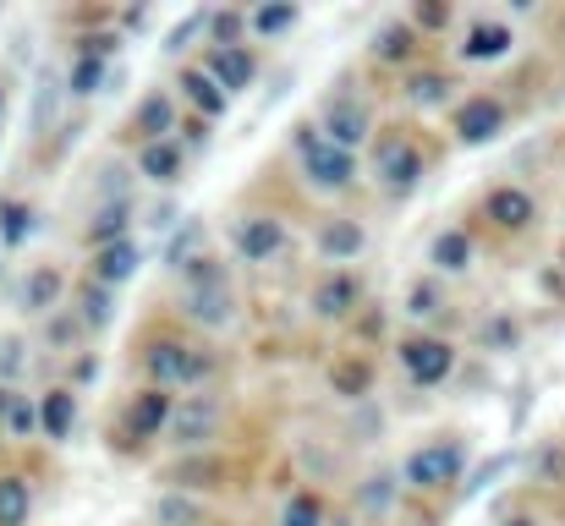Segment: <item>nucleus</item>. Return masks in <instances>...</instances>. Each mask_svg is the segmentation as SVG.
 <instances>
[{
	"label": "nucleus",
	"mask_w": 565,
	"mask_h": 526,
	"mask_svg": "<svg viewBox=\"0 0 565 526\" xmlns=\"http://www.w3.org/2000/svg\"><path fill=\"white\" fill-rule=\"evenodd\" d=\"M182 275H188V319L192 324H203V330H225V324H231V313H236L225 269L203 253V258H192Z\"/></svg>",
	"instance_id": "obj_1"
},
{
	"label": "nucleus",
	"mask_w": 565,
	"mask_h": 526,
	"mask_svg": "<svg viewBox=\"0 0 565 526\" xmlns=\"http://www.w3.org/2000/svg\"><path fill=\"white\" fill-rule=\"evenodd\" d=\"M297 149H302V171H308L313 186L341 192V186L352 181V154H347V149H335L330 138H319L313 127H297Z\"/></svg>",
	"instance_id": "obj_2"
},
{
	"label": "nucleus",
	"mask_w": 565,
	"mask_h": 526,
	"mask_svg": "<svg viewBox=\"0 0 565 526\" xmlns=\"http://www.w3.org/2000/svg\"><path fill=\"white\" fill-rule=\"evenodd\" d=\"M220 417H225V406L214 395H188L182 406H171V439L182 450H203L220 433Z\"/></svg>",
	"instance_id": "obj_3"
},
{
	"label": "nucleus",
	"mask_w": 565,
	"mask_h": 526,
	"mask_svg": "<svg viewBox=\"0 0 565 526\" xmlns=\"http://www.w3.org/2000/svg\"><path fill=\"white\" fill-rule=\"evenodd\" d=\"M143 362H149V373L160 384H192V378L209 373V356L198 346H182V341H154V346L143 351Z\"/></svg>",
	"instance_id": "obj_4"
},
{
	"label": "nucleus",
	"mask_w": 565,
	"mask_h": 526,
	"mask_svg": "<svg viewBox=\"0 0 565 526\" xmlns=\"http://www.w3.org/2000/svg\"><path fill=\"white\" fill-rule=\"evenodd\" d=\"M461 477V444H423L406 461V483L412 489H445Z\"/></svg>",
	"instance_id": "obj_5"
},
{
	"label": "nucleus",
	"mask_w": 565,
	"mask_h": 526,
	"mask_svg": "<svg viewBox=\"0 0 565 526\" xmlns=\"http://www.w3.org/2000/svg\"><path fill=\"white\" fill-rule=\"evenodd\" d=\"M379 175H384V192L406 197L417 186V175H423V154L406 138H390V143H379Z\"/></svg>",
	"instance_id": "obj_6"
},
{
	"label": "nucleus",
	"mask_w": 565,
	"mask_h": 526,
	"mask_svg": "<svg viewBox=\"0 0 565 526\" xmlns=\"http://www.w3.org/2000/svg\"><path fill=\"white\" fill-rule=\"evenodd\" d=\"M401 367L417 378V384H439L450 367H456V351L445 341H406L401 346Z\"/></svg>",
	"instance_id": "obj_7"
},
{
	"label": "nucleus",
	"mask_w": 565,
	"mask_h": 526,
	"mask_svg": "<svg viewBox=\"0 0 565 526\" xmlns=\"http://www.w3.org/2000/svg\"><path fill=\"white\" fill-rule=\"evenodd\" d=\"M280 241H286V230H280V219H269V214H247V219L236 225V253L253 258V264H269V258L280 253Z\"/></svg>",
	"instance_id": "obj_8"
},
{
	"label": "nucleus",
	"mask_w": 565,
	"mask_h": 526,
	"mask_svg": "<svg viewBox=\"0 0 565 526\" xmlns=\"http://www.w3.org/2000/svg\"><path fill=\"white\" fill-rule=\"evenodd\" d=\"M500 127H505V105H500V99H467V105L456 110L461 143H489Z\"/></svg>",
	"instance_id": "obj_9"
},
{
	"label": "nucleus",
	"mask_w": 565,
	"mask_h": 526,
	"mask_svg": "<svg viewBox=\"0 0 565 526\" xmlns=\"http://www.w3.org/2000/svg\"><path fill=\"white\" fill-rule=\"evenodd\" d=\"M324 132H330V143L335 149H358L363 138H369V105H358V99H335L330 105V116H324Z\"/></svg>",
	"instance_id": "obj_10"
},
{
	"label": "nucleus",
	"mask_w": 565,
	"mask_h": 526,
	"mask_svg": "<svg viewBox=\"0 0 565 526\" xmlns=\"http://www.w3.org/2000/svg\"><path fill=\"white\" fill-rule=\"evenodd\" d=\"M138 264H143V253H138V241H110V247H99L94 253V286H121V280H132L138 275Z\"/></svg>",
	"instance_id": "obj_11"
},
{
	"label": "nucleus",
	"mask_w": 565,
	"mask_h": 526,
	"mask_svg": "<svg viewBox=\"0 0 565 526\" xmlns=\"http://www.w3.org/2000/svg\"><path fill=\"white\" fill-rule=\"evenodd\" d=\"M358 297H363L358 275H330V280H319V291H313V313H319V319H347V313L358 308Z\"/></svg>",
	"instance_id": "obj_12"
},
{
	"label": "nucleus",
	"mask_w": 565,
	"mask_h": 526,
	"mask_svg": "<svg viewBox=\"0 0 565 526\" xmlns=\"http://www.w3.org/2000/svg\"><path fill=\"white\" fill-rule=\"evenodd\" d=\"M253 72H258V66H253V55H247V50H236V44H231V50H214V61H209V77H214L225 94H242V88L253 83Z\"/></svg>",
	"instance_id": "obj_13"
},
{
	"label": "nucleus",
	"mask_w": 565,
	"mask_h": 526,
	"mask_svg": "<svg viewBox=\"0 0 565 526\" xmlns=\"http://www.w3.org/2000/svg\"><path fill=\"white\" fill-rule=\"evenodd\" d=\"M489 219L505 225V230H522V225H533V197L522 186H494L489 192Z\"/></svg>",
	"instance_id": "obj_14"
},
{
	"label": "nucleus",
	"mask_w": 565,
	"mask_h": 526,
	"mask_svg": "<svg viewBox=\"0 0 565 526\" xmlns=\"http://www.w3.org/2000/svg\"><path fill=\"white\" fill-rule=\"evenodd\" d=\"M132 433L138 439H149V433H160V428H171V395H160V389H143L138 400H132Z\"/></svg>",
	"instance_id": "obj_15"
},
{
	"label": "nucleus",
	"mask_w": 565,
	"mask_h": 526,
	"mask_svg": "<svg viewBox=\"0 0 565 526\" xmlns=\"http://www.w3.org/2000/svg\"><path fill=\"white\" fill-rule=\"evenodd\" d=\"M505 50H511V28H500V22H478L467 33V44H461L467 61H500Z\"/></svg>",
	"instance_id": "obj_16"
},
{
	"label": "nucleus",
	"mask_w": 565,
	"mask_h": 526,
	"mask_svg": "<svg viewBox=\"0 0 565 526\" xmlns=\"http://www.w3.org/2000/svg\"><path fill=\"white\" fill-rule=\"evenodd\" d=\"M319 253L324 258H358L363 253V225L358 219H330L319 230Z\"/></svg>",
	"instance_id": "obj_17"
},
{
	"label": "nucleus",
	"mask_w": 565,
	"mask_h": 526,
	"mask_svg": "<svg viewBox=\"0 0 565 526\" xmlns=\"http://www.w3.org/2000/svg\"><path fill=\"white\" fill-rule=\"evenodd\" d=\"M428 258H434V269H445V275H461V269L472 264V241H467V230H439Z\"/></svg>",
	"instance_id": "obj_18"
},
{
	"label": "nucleus",
	"mask_w": 565,
	"mask_h": 526,
	"mask_svg": "<svg viewBox=\"0 0 565 526\" xmlns=\"http://www.w3.org/2000/svg\"><path fill=\"white\" fill-rule=\"evenodd\" d=\"M39 422H44L50 439H66L72 422H77V400H72V389H50L44 406H39Z\"/></svg>",
	"instance_id": "obj_19"
},
{
	"label": "nucleus",
	"mask_w": 565,
	"mask_h": 526,
	"mask_svg": "<svg viewBox=\"0 0 565 526\" xmlns=\"http://www.w3.org/2000/svg\"><path fill=\"white\" fill-rule=\"evenodd\" d=\"M182 94H188L203 116H225V99H231V94H225V88H220L209 72H182Z\"/></svg>",
	"instance_id": "obj_20"
},
{
	"label": "nucleus",
	"mask_w": 565,
	"mask_h": 526,
	"mask_svg": "<svg viewBox=\"0 0 565 526\" xmlns=\"http://www.w3.org/2000/svg\"><path fill=\"white\" fill-rule=\"evenodd\" d=\"M138 171L154 175V181H177V175H182V149H177V143H143Z\"/></svg>",
	"instance_id": "obj_21"
},
{
	"label": "nucleus",
	"mask_w": 565,
	"mask_h": 526,
	"mask_svg": "<svg viewBox=\"0 0 565 526\" xmlns=\"http://www.w3.org/2000/svg\"><path fill=\"white\" fill-rule=\"evenodd\" d=\"M121 230H127V203H105V208H94V219H88V241H94V247L127 241Z\"/></svg>",
	"instance_id": "obj_22"
},
{
	"label": "nucleus",
	"mask_w": 565,
	"mask_h": 526,
	"mask_svg": "<svg viewBox=\"0 0 565 526\" xmlns=\"http://www.w3.org/2000/svg\"><path fill=\"white\" fill-rule=\"evenodd\" d=\"M28 511H33L28 483H22V477H0V526H22Z\"/></svg>",
	"instance_id": "obj_23"
},
{
	"label": "nucleus",
	"mask_w": 565,
	"mask_h": 526,
	"mask_svg": "<svg viewBox=\"0 0 565 526\" xmlns=\"http://www.w3.org/2000/svg\"><path fill=\"white\" fill-rule=\"evenodd\" d=\"M374 55L379 61H406L412 55V28L406 22H384L374 33Z\"/></svg>",
	"instance_id": "obj_24"
},
{
	"label": "nucleus",
	"mask_w": 565,
	"mask_h": 526,
	"mask_svg": "<svg viewBox=\"0 0 565 526\" xmlns=\"http://www.w3.org/2000/svg\"><path fill=\"white\" fill-rule=\"evenodd\" d=\"M138 132L149 138V143H166V132H171V105L154 94V99H143V110H138Z\"/></svg>",
	"instance_id": "obj_25"
},
{
	"label": "nucleus",
	"mask_w": 565,
	"mask_h": 526,
	"mask_svg": "<svg viewBox=\"0 0 565 526\" xmlns=\"http://www.w3.org/2000/svg\"><path fill=\"white\" fill-rule=\"evenodd\" d=\"M28 230H33V208L17 203V197H6V203H0V236H6V247H17Z\"/></svg>",
	"instance_id": "obj_26"
},
{
	"label": "nucleus",
	"mask_w": 565,
	"mask_h": 526,
	"mask_svg": "<svg viewBox=\"0 0 565 526\" xmlns=\"http://www.w3.org/2000/svg\"><path fill=\"white\" fill-rule=\"evenodd\" d=\"M99 83H105V55H77V66H72V94H99Z\"/></svg>",
	"instance_id": "obj_27"
},
{
	"label": "nucleus",
	"mask_w": 565,
	"mask_h": 526,
	"mask_svg": "<svg viewBox=\"0 0 565 526\" xmlns=\"http://www.w3.org/2000/svg\"><path fill=\"white\" fill-rule=\"evenodd\" d=\"M406 94H412V105H445V99H450V77H439V72H417Z\"/></svg>",
	"instance_id": "obj_28"
},
{
	"label": "nucleus",
	"mask_w": 565,
	"mask_h": 526,
	"mask_svg": "<svg viewBox=\"0 0 565 526\" xmlns=\"http://www.w3.org/2000/svg\"><path fill=\"white\" fill-rule=\"evenodd\" d=\"M55 297H61V275H55V269H33V280H28V308L44 313V308H55Z\"/></svg>",
	"instance_id": "obj_29"
},
{
	"label": "nucleus",
	"mask_w": 565,
	"mask_h": 526,
	"mask_svg": "<svg viewBox=\"0 0 565 526\" xmlns=\"http://www.w3.org/2000/svg\"><path fill=\"white\" fill-rule=\"evenodd\" d=\"M110 313H116V302H110V291L88 280V291H83V324H94V330H105V324H110Z\"/></svg>",
	"instance_id": "obj_30"
},
{
	"label": "nucleus",
	"mask_w": 565,
	"mask_h": 526,
	"mask_svg": "<svg viewBox=\"0 0 565 526\" xmlns=\"http://www.w3.org/2000/svg\"><path fill=\"white\" fill-rule=\"evenodd\" d=\"M291 22H297V6H258L253 11V28L258 33H286Z\"/></svg>",
	"instance_id": "obj_31"
},
{
	"label": "nucleus",
	"mask_w": 565,
	"mask_h": 526,
	"mask_svg": "<svg viewBox=\"0 0 565 526\" xmlns=\"http://www.w3.org/2000/svg\"><path fill=\"white\" fill-rule=\"evenodd\" d=\"M198 241H203V225H198V219H188V230L171 241V264H177V269H188L192 258H203V253H198Z\"/></svg>",
	"instance_id": "obj_32"
},
{
	"label": "nucleus",
	"mask_w": 565,
	"mask_h": 526,
	"mask_svg": "<svg viewBox=\"0 0 565 526\" xmlns=\"http://www.w3.org/2000/svg\"><path fill=\"white\" fill-rule=\"evenodd\" d=\"M55 99H61V83L44 77V83H39V99H33V132H44V121L55 116Z\"/></svg>",
	"instance_id": "obj_33"
},
{
	"label": "nucleus",
	"mask_w": 565,
	"mask_h": 526,
	"mask_svg": "<svg viewBox=\"0 0 565 526\" xmlns=\"http://www.w3.org/2000/svg\"><path fill=\"white\" fill-rule=\"evenodd\" d=\"M319 522H324V511H319L313 494H297V500L286 505V526H319Z\"/></svg>",
	"instance_id": "obj_34"
},
{
	"label": "nucleus",
	"mask_w": 565,
	"mask_h": 526,
	"mask_svg": "<svg viewBox=\"0 0 565 526\" xmlns=\"http://www.w3.org/2000/svg\"><path fill=\"white\" fill-rule=\"evenodd\" d=\"M160 522L166 526H198L203 516H198V505H188V500L171 494V500H160Z\"/></svg>",
	"instance_id": "obj_35"
},
{
	"label": "nucleus",
	"mask_w": 565,
	"mask_h": 526,
	"mask_svg": "<svg viewBox=\"0 0 565 526\" xmlns=\"http://www.w3.org/2000/svg\"><path fill=\"white\" fill-rule=\"evenodd\" d=\"M236 33H242V17H236V11H220V17H214V39H220V50H231Z\"/></svg>",
	"instance_id": "obj_36"
},
{
	"label": "nucleus",
	"mask_w": 565,
	"mask_h": 526,
	"mask_svg": "<svg viewBox=\"0 0 565 526\" xmlns=\"http://www.w3.org/2000/svg\"><path fill=\"white\" fill-rule=\"evenodd\" d=\"M198 22H203V11H198V17H188L182 28H171V39H166V50H182V44H188V39H192V33H198Z\"/></svg>",
	"instance_id": "obj_37"
},
{
	"label": "nucleus",
	"mask_w": 565,
	"mask_h": 526,
	"mask_svg": "<svg viewBox=\"0 0 565 526\" xmlns=\"http://www.w3.org/2000/svg\"><path fill=\"white\" fill-rule=\"evenodd\" d=\"M17 341H6V346H0V378H11V373H17V367H22V356H17Z\"/></svg>",
	"instance_id": "obj_38"
},
{
	"label": "nucleus",
	"mask_w": 565,
	"mask_h": 526,
	"mask_svg": "<svg viewBox=\"0 0 565 526\" xmlns=\"http://www.w3.org/2000/svg\"><path fill=\"white\" fill-rule=\"evenodd\" d=\"M341 389H369V367H341Z\"/></svg>",
	"instance_id": "obj_39"
},
{
	"label": "nucleus",
	"mask_w": 565,
	"mask_h": 526,
	"mask_svg": "<svg viewBox=\"0 0 565 526\" xmlns=\"http://www.w3.org/2000/svg\"><path fill=\"white\" fill-rule=\"evenodd\" d=\"M6 411H11V433H28V428H33V411H28L22 400H11Z\"/></svg>",
	"instance_id": "obj_40"
},
{
	"label": "nucleus",
	"mask_w": 565,
	"mask_h": 526,
	"mask_svg": "<svg viewBox=\"0 0 565 526\" xmlns=\"http://www.w3.org/2000/svg\"><path fill=\"white\" fill-rule=\"evenodd\" d=\"M445 17H450V6H423V11H417V22H423V28H439Z\"/></svg>",
	"instance_id": "obj_41"
},
{
	"label": "nucleus",
	"mask_w": 565,
	"mask_h": 526,
	"mask_svg": "<svg viewBox=\"0 0 565 526\" xmlns=\"http://www.w3.org/2000/svg\"><path fill=\"white\" fill-rule=\"evenodd\" d=\"M412 313H417V319H428V313H434V291H428V286H423V291H412Z\"/></svg>",
	"instance_id": "obj_42"
},
{
	"label": "nucleus",
	"mask_w": 565,
	"mask_h": 526,
	"mask_svg": "<svg viewBox=\"0 0 565 526\" xmlns=\"http://www.w3.org/2000/svg\"><path fill=\"white\" fill-rule=\"evenodd\" d=\"M384 494H390V477H374V489L363 494V505H369V511H379V505H384Z\"/></svg>",
	"instance_id": "obj_43"
},
{
	"label": "nucleus",
	"mask_w": 565,
	"mask_h": 526,
	"mask_svg": "<svg viewBox=\"0 0 565 526\" xmlns=\"http://www.w3.org/2000/svg\"><path fill=\"white\" fill-rule=\"evenodd\" d=\"M511 526H539V522H511Z\"/></svg>",
	"instance_id": "obj_44"
},
{
	"label": "nucleus",
	"mask_w": 565,
	"mask_h": 526,
	"mask_svg": "<svg viewBox=\"0 0 565 526\" xmlns=\"http://www.w3.org/2000/svg\"><path fill=\"white\" fill-rule=\"evenodd\" d=\"M0 99H6V94H0Z\"/></svg>",
	"instance_id": "obj_45"
}]
</instances>
